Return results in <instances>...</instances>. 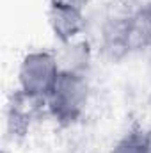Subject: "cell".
Wrapping results in <instances>:
<instances>
[{"instance_id":"8","label":"cell","mask_w":151,"mask_h":153,"mask_svg":"<svg viewBox=\"0 0 151 153\" xmlns=\"http://www.w3.org/2000/svg\"><path fill=\"white\" fill-rule=\"evenodd\" d=\"M144 137H146V146H148V152L151 153V128L144 130Z\"/></svg>"},{"instance_id":"2","label":"cell","mask_w":151,"mask_h":153,"mask_svg":"<svg viewBox=\"0 0 151 153\" xmlns=\"http://www.w3.org/2000/svg\"><path fill=\"white\" fill-rule=\"evenodd\" d=\"M59 75H61V68L55 52L34 50L29 52L20 62L16 89H20L23 94L34 100L46 102Z\"/></svg>"},{"instance_id":"5","label":"cell","mask_w":151,"mask_h":153,"mask_svg":"<svg viewBox=\"0 0 151 153\" xmlns=\"http://www.w3.org/2000/svg\"><path fill=\"white\" fill-rule=\"evenodd\" d=\"M55 57H57L61 71L87 75L91 68V61H93V52L87 41L75 39L70 43H59V48L55 50Z\"/></svg>"},{"instance_id":"1","label":"cell","mask_w":151,"mask_h":153,"mask_svg":"<svg viewBox=\"0 0 151 153\" xmlns=\"http://www.w3.org/2000/svg\"><path fill=\"white\" fill-rule=\"evenodd\" d=\"M89 103V80L84 73L61 71L46 98V112L62 128L82 119Z\"/></svg>"},{"instance_id":"3","label":"cell","mask_w":151,"mask_h":153,"mask_svg":"<svg viewBox=\"0 0 151 153\" xmlns=\"http://www.w3.org/2000/svg\"><path fill=\"white\" fill-rule=\"evenodd\" d=\"M41 114H46V102L34 100L27 94H23L20 89H16L9 102H7V111H5V125H7V134L13 139H23L34 119H38Z\"/></svg>"},{"instance_id":"6","label":"cell","mask_w":151,"mask_h":153,"mask_svg":"<svg viewBox=\"0 0 151 153\" xmlns=\"http://www.w3.org/2000/svg\"><path fill=\"white\" fill-rule=\"evenodd\" d=\"M110 153H150L146 146V137L142 128H133L126 132L115 144Z\"/></svg>"},{"instance_id":"9","label":"cell","mask_w":151,"mask_h":153,"mask_svg":"<svg viewBox=\"0 0 151 153\" xmlns=\"http://www.w3.org/2000/svg\"><path fill=\"white\" fill-rule=\"evenodd\" d=\"M2 153H9V152H7V150H2Z\"/></svg>"},{"instance_id":"4","label":"cell","mask_w":151,"mask_h":153,"mask_svg":"<svg viewBox=\"0 0 151 153\" xmlns=\"http://www.w3.org/2000/svg\"><path fill=\"white\" fill-rule=\"evenodd\" d=\"M85 9L66 0H50L46 18L53 38L59 43L75 41L85 30Z\"/></svg>"},{"instance_id":"7","label":"cell","mask_w":151,"mask_h":153,"mask_svg":"<svg viewBox=\"0 0 151 153\" xmlns=\"http://www.w3.org/2000/svg\"><path fill=\"white\" fill-rule=\"evenodd\" d=\"M66 2H70V4H73V5H78V7L85 9V7H87V5H91L94 0H66Z\"/></svg>"}]
</instances>
